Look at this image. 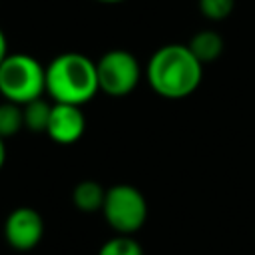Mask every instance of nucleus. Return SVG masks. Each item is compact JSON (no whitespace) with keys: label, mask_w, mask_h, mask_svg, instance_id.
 Wrapping results in <instances>:
<instances>
[{"label":"nucleus","mask_w":255,"mask_h":255,"mask_svg":"<svg viewBox=\"0 0 255 255\" xmlns=\"http://www.w3.org/2000/svg\"><path fill=\"white\" fill-rule=\"evenodd\" d=\"M145 78L157 96L183 100L199 88L203 64L191 54L187 44H165L151 54L145 66Z\"/></svg>","instance_id":"nucleus-1"},{"label":"nucleus","mask_w":255,"mask_h":255,"mask_svg":"<svg viewBox=\"0 0 255 255\" xmlns=\"http://www.w3.org/2000/svg\"><path fill=\"white\" fill-rule=\"evenodd\" d=\"M100 92L96 62L80 52H64L46 66V94L54 104L84 106Z\"/></svg>","instance_id":"nucleus-2"},{"label":"nucleus","mask_w":255,"mask_h":255,"mask_svg":"<svg viewBox=\"0 0 255 255\" xmlns=\"http://www.w3.org/2000/svg\"><path fill=\"white\" fill-rule=\"evenodd\" d=\"M46 92V68L30 54H8L0 64V96L26 106Z\"/></svg>","instance_id":"nucleus-3"},{"label":"nucleus","mask_w":255,"mask_h":255,"mask_svg":"<svg viewBox=\"0 0 255 255\" xmlns=\"http://www.w3.org/2000/svg\"><path fill=\"white\" fill-rule=\"evenodd\" d=\"M102 213L118 235H133L147 219V201L135 185L118 183L108 187Z\"/></svg>","instance_id":"nucleus-4"},{"label":"nucleus","mask_w":255,"mask_h":255,"mask_svg":"<svg viewBox=\"0 0 255 255\" xmlns=\"http://www.w3.org/2000/svg\"><path fill=\"white\" fill-rule=\"evenodd\" d=\"M98 84L100 92L110 98H124L131 94L141 78V68L137 58L128 50H110L98 62Z\"/></svg>","instance_id":"nucleus-5"},{"label":"nucleus","mask_w":255,"mask_h":255,"mask_svg":"<svg viewBox=\"0 0 255 255\" xmlns=\"http://www.w3.org/2000/svg\"><path fill=\"white\" fill-rule=\"evenodd\" d=\"M44 237V219L42 215L28 205L12 209L4 219V239L16 251L34 249Z\"/></svg>","instance_id":"nucleus-6"},{"label":"nucleus","mask_w":255,"mask_h":255,"mask_svg":"<svg viewBox=\"0 0 255 255\" xmlns=\"http://www.w3.org/2000/svg\"><path fill=\"white\" fill-rule=\"evenodd\" d=\"M86 131V116L80 106L72 104H52V116L46 129V135L60 143L72 145L76 143Z\"/></svg>","instance_id":"nucleus-7"},{"label":"nucleus","mask_w":255,"mask_h":255,"mask_svg":"<svg viewBox=\"0 0 255 255\" xmlns=\"http://www.w3.org/2000/svg\"><path fill=\"white\" fill-rule=\"evenodd\" d=\"M106 191L108 189L102 183H98L94 179H84V181L76 183V187L72 189V201L78 211L96 213V211H102V207H104Z\"/></svg>","instance_id":"nucleus-8"},{"label":"nucleus","mask_w":255,"mask_h":255,"mask_svg":"<svg viewBox=\"0 0 255 255\" xmlns=\"http://www.w3.org/2000/svg\"><path fill=\"white\" fill-rule=\"evenodd\" d=\"M187 48L191 50V54L201 64H209V62H215L221 56V52H223V38L215 30H201V32L191 36Z\"/></svg>","instance_id":"nucleus-9"},{"label":"nucleus","mask_w":255,"mask_h":255,"mask_svg":"<svg viewBox=\"0 0 255 255\" xmlns=\"http://www.w3.org/2000/svg\"><path fill=\"white\" fill-rule=\"evenodd\" d=\"M24 112V128L32 133H46L50 116H52V104H48L44 98L32 100L26 106H22Z\"/></svg>","instance_id":"nucleus-10"},{"label":"nucleus","mask_w":255,"mask_h":255,"mask_svg":"<svg viewBox=\"0 0 255 255\" xmlns=\"http://www.w3.org/2000/svg\"><path fill=\"white\" fill-rule=\"evenodd\" d=\"M24 129V112L22 106L12 102L0 104V137H12Z\"/></svg>","instance_id":"nucleus-11"},{"label":"nucleus","mask_w":255,"mask_h":255,"mask_svg":"<svg viewBox=\"0 0 255 255\" xmlns=\"http://www.w3.org/2000/svg\"><path fill=\"white\" fill-rule=\"evenodd\" d=\"M98 255H143L141 245L131 237V235H114L112 239H108Z\"/></svg>","instance_id":"nucleus-12"},{"label":"nucleus","mask_w":255,"mask_h":255,"mask_svg":"<svg viewBox=\"0 0 255 255\" xmlns=\"http://www.w3.org/2000/svg\"><path fill=\"white\" fill-rule=\"evenodd\" d=\"M197 6H199V12L207 20L219 22V20H225L233 12L235 0H197Z\"/></svg>","instance_id":"nucleus-13"},{"label":"nucleus","mask_w":255,"mask_h":255,"mask_svg":"<svg viewBox=\"0 0 255 255\" xmlns=\"http://www.w3.org/2000/svg\"><path fill=\"white\" fill-rule=\"evenodd\" d=\"M8 56V42H6V36H4V32L0 30V64H2V60Z\"/></svg>","instance_id":"nucleus-14"},{"label":"nucleus","mask_w":255,"mask_h":255,"mask_svg":"<svg viewBox=\"0 0 255 255\" xmlns=\"http://www.w3.org/2000/svg\"><path fill=\"white\" fill-rule=\"evenodd\" d=\"M6 163V143H4V137H0V169L4 167Z\"/></svg>","instance_id":"nucleus-15"},{"label":"nucleus","mask_w":255,"mask_h":255,"mask_svg":"<svg viewBox=\"0 0 255 255\" xmlns=\"http://www.w3.org/2000/svg\"><path fill=\"white\" fill-rule=\"evenodd\" d=\"M96 2H102V4H120V2H126V0H96Z\"/></svg>","instance_id":"nucleus-16"}]
</instances>
